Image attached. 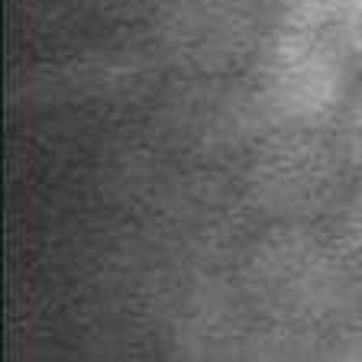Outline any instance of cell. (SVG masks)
I'll list each match as a JSON object with an SVG mask.
<instances>
[{"instance_id":"6","label":"cell","mask_w":362,"mask_h":362,"mask_svg":"<svg viewBox=\"0 0 362 362\" xmlns=\"http://www.w3.org/2000/svg\"><path fill=\"white\" fill-rule=\"evenodd\" d=\"M330 136L346 175L353 181H362V78L353 84L349 98L339 107L337 120L330 127Z\"/></svg>"},{"instance_id":"9","label":"cell","mask_w":362,"mask_h":362,"mask_svg":"<svg viewBox=\"0 0 362 362\" xmlns=\"http://www.w3.org/2000/svg\"><path fill=\"white\" fill-rule=\"evenodd\" d=\"M337 356L339 359H362V304L337 324Z\"/></svg>"},{"instance_id":"3","label":"cell","mask_w":362,"mask_h":362,"mask_svg":"<svg viewBox=\"0 0 362 362\" xmlns=\"http://www.w3.org/2000/svg\"><path fill=\"white\" fill-rule=\"evenodd\" d=\"M349 188L330 129L265 127L243 172V197L269 223L330 220Z\"/></svg>"},{"instance_id":"1","label":"cell","mask_w":362,"mask_h":362,"mask_svg":"<svg viewBox=\"0 0 362 362\" xmlns=\"http://www.w3.org/2000/svg\"><path fill=\"white\" fill-rule=\"evenodd\" d=\"M243 291L259 314L288 330L339 324L356 298L330 233L314 223H272L246 252Z\"/></svg>"},{"instance_id":"2","label":"cell","mask_w":362,"mask_h":362,"mask_svg":"<svg viewBox=\"0 0 362 362\" xmlns=\"http://www.w3.org/2000/svg\"><path fill=\"white\" fill-rule=\"evenodd\" d=\"M356 81L330 30L269 26L249 65V100L265 127L330 129Z\"/></svg>"},{"instance_id":"7","label":"cell","mask_w":362,"mask_h":362,"mask_svg":"<svg viewBox=\"0 0 362 362\" xmlns=\"http://www.w3.org/2000/svg\"><path fill=\"white\" fill-rule=\"evenodd\" d=\"M269 26H298V30H330L343 0H259Z\"/></svg>"},{"instance_id":"8","label":"cell","mask_w":362,"mask_h":362,"mask_svg":"<svg viewBox=\"0 0 362 362\" xmlns=\"http://www.w3.org/2000/svg\"><path fill=\"white\" fill-rule=\"evenodd\" d=\"M330 33L339 42L343 55L349 59L353 71L362 78V0H343L339 4Z\"/></svg>"},{"instance_id":"4","label":"cell","mask_w":362,"mask_h":362,"mask_svg":"<svg viewBox=\"0 0 362 362\" xmlns=\"http://www.w3.org/2000/svg\"><path fill=\"white\" fill-rule=\"evenodd\" d=\"M269 33L259 0H158L156 42L188 75L214 78L252 65Z\"/></svg>"},{"instance_id":"5","label":"cell","mask_w":362,"mask_h":362,"mask_svg":"<svg viewBox=\"0 0 362 362\" xmlns=\"http://www.w3.org/2000/svg\"><path fill=\"white\" fill-rule=\"evenodd\" d=\"M330 243L337 249L339 262L346 269L356 294H362V181H353V188L330 214Z\"/></svg>"}]
</instances>
